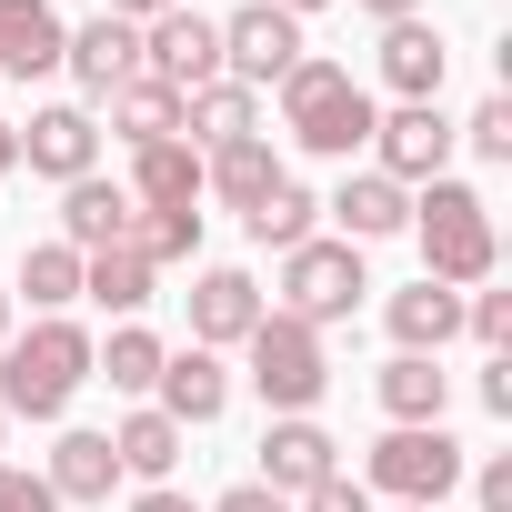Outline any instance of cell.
<instances>
[{
    "mask_svg": "<svg viewBox=\"0 0 512 512\" xmlns=\"http://www.w3.org/2000/svg\"><path fill=\"white\" fill-rule=\"evenodd\" d=\"M61 51H71V21L51 0H0V81H41L61 71Z\"/></svg>",
    "mask_w": 512,
    "mask_h": 512,
    "instance_id": "14",
    "label": "cell"
},
{
    "mask_svg": "<svg viewBox=\"0 0 512 512\" xmlns=\"http://www.w3.org/2000/svg\"><path fill=\"white\" fill-rule=\"evenodd\" d=\"M462 141H472V151H482V161H512V101H502V91H492V101H482V111H472V121H462Z\"/></svg>",
    "mask_w": 512,
    "mask_h": 512,
    "instance_id": "33",
    "label": "cell"
},
{
    "mask_svg": "<svg viewBox=\"0 0 512 512\" xmlns=\"http://www.w3.org/2000/svg\"><path fill=\"white\" fill-rule=\"evenodd\" d=\"M412 241H422V282H442V292H472V282H492V262H502L492 201H482L472 181H452V171L412 191Z\"/></svg>",
    "mask_w": 512,
    "mask_h": 512,
    "instance_id": "1",
    "label": "cell"
},
{
    "mask_svg": "<svg viewBox=\"0 0 512 512\" xmlns=\"http://www.w3.org/2000/svg\"><path fill=\"white\" fill-rule=\"evenodd\" d=\"M131 251H141L151 272H161V262H191V251H201V211H141Z\"/></svg>",
    "mask_w": 512,
    "mask_h": 512,
    "instance_id": "31",
    "label": "cell"
},
{
    "mask_svg": "<svg viewBox=\"0 0 512 512\" xmlns=\"http://www.w3.org/2000/svg\"><path fill=\"white\" fill-rule=\"evenodd\" d=\"M302 51L312 41H302V21L282 11V0H241V11L221 21V81H241V91H282Z\"/></svg>",
    "mask_w": 512,
    "mask_h": 512,
    "instance_id": "7",
    "label": "cell"
},
{
    "mask_svg": "<svg viewBox=\"0 0 512 512\" xmlns=\"http://www.w3.org/2000/svg\"><path fill=\"white\" fill-rule=\"evenodd\" d=\"M181 442H191V432H181V422H171L161 402H141V412H131L121 432H111V452H121V472H141V482H171V462H181Z\"/></svg>",
    "mask_w": 512,
    "mask_h": 512,
    "instance_id": "27",
    "label": "cell"
},
{
    "mask_svg": "<svg viewBox=\"0 0 512 512\" xmlns=\"http://www.w3.org/2000/svg\"><path fill=\"white\" fill-rule=\"evenodd\" d=\"M131 201H141V211H201V151H191V141L131 151Z\"/></svg>",
    "mask_w": 512,
    "mask_h": 512,
    "instance_id": "20",
    "label": "cell"
},
{
    "mask_svg": "<svg viewBox=\"0 0 512 512\" xmlns=\"http://www.w3.org/2000/svg\"><path fill=\"white\" fill-rule=\"evenodd\" d=\"M342 472V442L312 422V412H282L272 432H262V492H282V502H302V492H322Z\"/></svg>",
    "mask_w": 512,
    "mask_h": 512,
    "instance_id": "10",
    "label": "cell"
},
{
    "mask_svg": "<svg viewBox=\"0 0 512 512\" xmlns=\"http://www.w3.org/2000/svg\"><path fill=\"white\" fill-rule=\"evenodd\" d=\"M312 221H322V201H312L302 181H272L262 201H251V211H241V231H251V241H262V251H302V241H312Z\"/></svg>",
    "mask_w": 512,
    "mask_h": 512,
    "instance_id": "28",
    "label": "cell"
},
{
    "mask_svg": "<svg viewBox=\"0 0 512 512\" xmlns=\"http://www.w3.org/2000/svg\"><path fill=\"white\" fill-rule=\"evenodd\" d=\"M81 292H91L101 312H141V302H151V262H141L131 241H121V251H91V262H81Z\"/></svg>",
    "mask_w": 512,
    "mask_h": 512,
    "instance_id": "30",
    "label": "cell"
},
{
    "mask_svg": "<svg viewBox=\"0 0 512 512\" xmlns=\"http://www.w3.org/2000/svg\"><path fill=\"white\" fill-rule=\"evenodd\" d=\"M0 442H11V412H0Z\"/></svg>",
    "mask_w": 512,
    "mask_h": 512,
    "instance_id": "46",
    "label": "cell"
},
{
    "mask_svg": "<svg viewBox=\"0 0 512 512\" xmlns=\"http://www.w3.org/2000/svg\"><path fill=\"white\" fill-rule=\"evenodd\" d=\"M442 71H452V51H442V31H432L422 11L382 31V81H392L402 101H442Z\"/></svg>",
    "mask_w": 512,
    "mask_h": 512,
    "instance_id": "19",
    "label": "cell"
},
{
    "mask_svg": "<svg viewBox=\"0 0 512 512\" xmlns=\"http://www.w3.org/2000/svg\"><path fill=\"white\" fill-rule=\"evenodd\" d=\"M292 512H372V492H362L352 472H332V482H322V492H302Z\"/></svg>",
    "mask_w": 512,
    "mask_h": 512,
    "instance_id": "36",
    "label": "cell"
},
{
    "mask_svg": "<svg viewBox=\"0 0 512 512\" xmlns=\"http://www.w3.org/2000/svg\"><path fill=\"white\" fill-rule=\"evenodd\" d=\"M81 382H91V332L71 312L31 322L21 342H0V412L11 422H61Z\"/></svg>",
    "mask_w": 512,
    "mask_h": 512,
    "instance_id": "3",
    "label": "cell"
},
{
    "mask_svg": "<svg viewBox=\"0 0 512 512\" xmlns=\"http://www.w3.org/2000/svg\"><path fill=\"white\" fill-rule=\"evenodd\" d=\"M282 11H292V21H302V11H322V0H282Z\"/></svg>",
    "mask_w": 512,
    "mask_h": 512,
    "instance_id": "44",
    "label": "cell"
},
{
    "mask_svg": "<svg viewBox=\"0 0 512 512\" xmlns=\"http://www.w3.org/2000/svg\"><path fill=\"white\" fill-rule=\"evenodd\" d=\"M241 352H251V392L272 402V422H282V412H312V402L332 392V352H322V332L292 322V312H262Z\"/></svg>",
    "mask_w": 512,
    "mask_h": 512,
    "instance_id": "4",
    "label": "cell"
},
{
    "mask_svg": "<svg viewBox=\"0 0 512 512\" xmlns=\"http://www.w3.org/2000/svg\"><path fill=\"white\" fill-rule=\"evenodd\" d=\"M161 352H171L161 332H141V322H121L111 342H91V382H111V392H131V402H141V392L161 382Z\"/></svg>",
    "mask_w": 512,
    "mask_h": 512,
    "instance_id": "26",
    "label": "cell"
},
{
    "mask_svg": "<svg viewBox=\"0 0 512 512\" xmlns=\"http://www.w3.org/2000/svg\"><path fill=\"white\" fill-rule=\"evenodd\" d=\"M161 11H181V0H111V21H131V31H141V21H161Z\"/></svg>",
    "mask_w": 512,
    "mask_h": 512,
    "instance_id": "39",
    "label": "cell"
},
{
    "mask_svg": "<svg viewBox=\"0 0 512 512\" xmlns=\"http://www.w3.org/2000/svg\"><path fill=\"white\" fill-rule=\"evenodd\" d=\"M272 302H262V282L251 272H231V262H211L201 282H191V342L201 352H231V342H251V322H262Z\"/></svg>",
    "mask_w": 512,
    "mask_h": 512,
    "instance_id": "12",
    "label": "cell"
},
{
    "mask_svg": "<svg viewBox=\"0 0 512 512\" xmlns=\"http://www.w3.org/2000/svg\"><path fill=\"white\" fill-rule=\"evenodd\" d=\"M111 131H121L131 151H151V141H181V91H161L151 71H141V81H121V91H111Z\"/></svg>",
    "mask_w": 512,
    "mask_h": 512,
    "instance_id": "25",
    "label": "cell"
},
{
    "mask_svg": "<svg viewBox=\"0 0 512 512\" xmlns=\"http://www.w3.org/2000/svg\"><path fill=\"white\" fill-rule=\"evenodd\" d=\"M41 482H51V502H111V482H121V452H111V432H61Z\"/></svg>",
    "mask_w": 512,
    "mask_h": 512,
    "instance_id": "21",
    "label": "cell"
},
{
    "mask_svg": "<svg viewBox=\"0 0 512 512\" xmlns=\"http://www.w3.org/2000/svg\"><path fill=\"white\" fill-rule=\"evenodd\" d=\"M382 322H392V342H402V352H432V362H442V342L462 332V292L412 282V292H392V302H382Z\"/></svg>",
    "mask_w": 512,
    "mask_h": 512,
    "instance_id": "22",
    "label": "cell"
},
{
    "mask_svg": "<svg viewBox=\"0 0 512 512\" xmlns=\"http://www.w3.org/2000/svg\"><path fill=\"white\" fill-rule=\"evenodd\" d=\"M211 512H292V502H282V492H262V482H231Z\"/></svg>",
    "mask_w": 512,
    "mask_h": 512,
    "instance_id": "37",
    "label": "cell"
},
{
    "mask_svg": "<svg viewBox=\"0 0 512 512\" xmlns=\"http://www.w3.org/2000/svg\"><path fill=\"white\" fill-rule=\"evenodd\" d=\"M392 512H432V502H392Z\"/></svg>",
    "mask_w": 512,
    "mask_h": 512,
    "instance_id": "45",
    "label": "cell"
},
{
    "mask_svg": "<svg viewBox=\"0 0 512 512\" xmlns=\"http://www.w3.org/2000/svg\"><path fill=\"white\" fill-rule=\"evenodd\" d=\"M131 512H201V502H181V492H171V482H151V492H141V502H131Z\"/></svg>",
    "mask_w": 512,
    "mask_h": 512,
    "instance_id": "40",
    "label": "cell"
},
{
    "mask_svg": "<svg viewBox=\"0 0 512 512\" xmlns=\"http://www.w3.org/2000/svg\"><path fill=\"white\" fill-rule=\"evenodd\" d=\"M462 472H472V452L442 432V422H392L382 442H372V492H392V502H452L462 492Z\"/></svg>",
    "mask_w": 512,
    "mask_h": 512,
    "instance_id": "5",
    "label": "cell"
},
{
    "mask_svg": "<svg viewBox=\"0 0 512 512\" xmlns=\"http://www.w3.org/2000/svg\"><path fill=\"white\" fill-rule=\"evenodd\" d=\"M272 181H292V171L272 161V141H262V131H251V141H231V151H211V161H201V191H221L231 211H251V201H262Z\"/></svg>",
    "mask_w": 512,
    "mask_h": 512,
    "instance_id": "24",
    "label": "cell"
},
{
    "mask_svg": "<svg viewBox=\"0 0 512 512\" xmlns=\"http://www.w3.org/2000/svg\"><path fill=\"white\" fill-rule=\"evenodd\" d=\"M482 402L512 422V352H492V372H482Z\"/></svg>",
    "mask_w": 512,
    "mask_h": 512,
    "instance_id": "38",
    "label": "cell"
},
{
    "mask_svg": "<svg viewBox=\"0 0 512 512\" xmlns=\"http://www.w3.org/2000/svg\"><path fill=\"white\" fill-rule=\"evenodd\" d=\"M131 231H141V201H131L121 181H101V171H91V181H71V191H61V241L81 251V262H91V251H121Z\"/></svg>",
    "mask_w": 512,
    "mask_h": 512,
    "instance_id": "13",
    "label": "cell"
},
{
    "mask_svg": "<svg viewBox=\"0 0 512 512\" xmlns=\"http://www.w3.org/2000/svg\"><path fill=\"white\" fill-rule=\"evenodd\" d=\"M462 332H472L482 352H512V292H472V302H462Z\"/></svg>",
    "mask_w": 512,
    "mask_h": 512,
    "instance_id": "32",
    "label": "cell"
},
{
    "mask_svg": "<svg viewBox=\"0 0 512 512\" xmlns=\"http://www.w3.org/2000/svg\"><path fill=\"white\" fill-rule=\"evenodd\" d=\"M0 342H11V292H0Z\"/></svg>",
    "mask_w": 512,
    "mask_h": 512,
    "instance_id": "43",
    "label": "cell"
},
{
    "mask_svg": "<svg viewBox=\"0 0 512 512\" xmlns=\"http://www.w3.org/2000/svg\"><path fill=\"white\" fill-rule=\"evenodd\" d=\"M372 151H382V181H402V191L442 181V161H452V121H442V101H402V111H382V121H372Z\"/></svg>",
    "mask_w": 512,
    "mask_h": 512,
    "instance_id": "9",
    "label": "cell"
},
{
    "mask_svg": "<svg viewBox=\"0 0 512 512\" xmlns=\"http://www.w3.org/2000/svg\"><path fill=\"white\" fill-rule=\"evenodd\" d=\"M262 131V91H241V81H211V91H191L181 101V141L211 161V151H231V141H251Z\"/></svg>",
    "mask_w": 512,
    "mask_h": 512,
    "instance_id": "18",
    "label": "cell"
},
{
    "mask_svg": "<svg viewBox=\"0 0 512 512\" xmlns=\"http://www.w3.org/2000/svg\"><path fill=\"white\" fill-rule=\"evenodd\" d=\"M151 392H161V412H171L181 432L231 412V372H221V352H201V342H191V352H161V382H151Z\"/></svg>",
    "mask_w": 512,
    "mask_h": 512,
    "instance_id": "16",
    "label": "cell"
},
{
    "mask_svg": "<svg viewBox=\"0 0 512 512\" xmlns=\"http://www.w3.org/2000/svg\"><path fill=\"white\" fill-rule=\"evenodd\" d=\"M372 392H382V412H392V422H442V402H452V372H442L432 352H392Z\"/></svg>",
    "mask_w": 512,
    "mask_h": 512,
    "instance_id": "23",
    "label": "cell"
},
{
    "mask_svg": "<svg viewBox=\"0 0 512 512\" xmlns=\"http://www.w3.org/2000/svg\"><path fill=\"white\" fill-rule=\"evenodd\" d=\"M61 61H71V81H81L91 101H111L121 81H141V31L101 11V21H81V31H71V51H61Z\"/></svg>",
    "mask_w": 512,
    "mask_h": 512,
    "instance_id": "15",
    "label": "cell"
},
{
    "mask_svg": "<svg viewBox=\"0 0 512 512\" xmlns=\"http://www.w3.org/2000/svg\"><path fill=\"white\" fill-rule=\"evenodd\" d=\"M372 91L342 71V61H322V51H302L292 61V81H282V131H292V151H312V161H352V151H372Z\"/></svg>",
    "mask_w": 512,
    "mask_h": 512,
    "instance_id": "2",
    "label": "cell"
},
{
    "mask_svg": "<svg viewBox=\"0 0 512 512\" xmlns=\"http://www.w3.org/2000/svg\"><path fill=\"white\" fill-rule=\"evenodd\" d=\"M141 71L161 81V91H211L221 81V21H201L191 11V0H181V11H161V21H141Z\"/></svg>",
    "mask_w": 512,
    "mask_h": 512,
    "instance_id": "8",
    "label": "cell"
},
{
    "mask_svg": "<svg viewBox=\"0 0 512 512\" xmlns=\"http://www.w3.org/2000/svg\"><path fill=\"white\" fill-rule=\"evenodd\" d=\"M11 171H21V131H11V121H0V181H11Z\"/></svg>",
    "mask_w": 512,
    "mask_h": 512,
    "instance_id": "42",
    "label": "cell"
},
{
    "mask_svg": "<svg viewBox=\"0 0 512 512\" xmlns=\"http://www.w3.org/2000/svg\"><path fill=\"white\" fill-rule=\"evenodd\" d=\"M362 11H372V21L392 31V21H412V11H422V0H362Z\"/></svg>",
    "mask_w": 512,
    "mask_h": 512,
    "instance_id": "41",
    "label": "cell"
},
{
    "mask_svg": "<svg viewBox=\"0 0 512 512\" xmlns=\"http://www.w3.org/2000/svg\"><path fill=\"white\" fill-rule=\"evenodd\" d=\"M21 302H31L41 322L81 302V251H71V241H31V251H21Z\"/></svg>",
    "mask_w": 512,
    "mask_h": 512,
    "instance_id": "29",
    "label": "cell"
},
{
    "mask_svg": "<svg viewBox=\"0 0 512 512\" xmlns=\"http://www.w3.org/2000/svg\"><path fill=\"white\" fill-rule=\"evenodd\" d=\"M362 292H372V272H362L352 241H322V231H312L302 251H282V312H292V322L332 332V322L362 312Z\"/></svg>",
    "mask_w": 512,
    "mask_h": 512,
    "instance_id": "6",
    "label": "cell"
},
{
    "mask_svg": "<svg viewBox=\"0 0 512 512\" xmlns=\"http://www.w3.org/2000/svg\"><path fill=\"white\" fill-rule=\"evenodd\" d=\"M472 502L482 512H512V452H482L472 462Z\"/></svg>",
    "mask_w": 512,
    "mask_h": 512,
    "instance_id": "35",
    "label": "cell"
},
{
    "mask_svg": "<svg viewBox=\"0 0 512 512\" xmlns=\"http://www.w3.org/2000/svg\"><path fill=\"white\" fill-rule=\"evenodd\" d=\"M332 221H342V241L362 251V241H392V231H412V191L402 181H382V171H352L332 201H322Z\"/></svg>",
    "mask_w": 512,
    "mask_h": 512,
    "instance_id": "17",
    "label": "cell"
},
{
    "mask_svg": "<svg viewBox=\"0 0 512 512\" xmlns=\"http://www.w3.org/2000/svg\"><path fill=\"white\" fill-rule=\"evenodd\" d=\"M21 161L41 171V181H91V161H101V121L81 111V101H51V111H31V131H21Z\"/></svg>",
    "mask_w": 512,
    "mask_h": 512,
    "instance_id": "11",
    "label": "cell"
},
{
    "mask_svg": "<svg viewBox=\"0 0 512 512\" xmlns=\"http://www.w3.org/2000/svg\"><path fill=\"white\" fill-rule=\"evenodd\" d=\"M0 512H61V502H51V482H41V472L0 462Z\"/></svg>",
    "mask_w": 512,
    "mask_h": 512,
    "instance_id": "34",
    "label": "cell"
}]
</instances>
